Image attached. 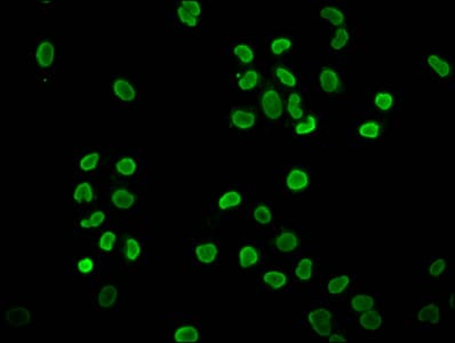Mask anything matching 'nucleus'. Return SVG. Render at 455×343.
Returning a JSON list of instances; mask_svg holds the SVG:
<instances>
[{"label":"nucleus","instance_id":"nucleus-1","mask_svg":"<svg viewBox=\"0 0 455 343\" xmlns=\"http://www.w3.org/2000/svg\"><path fill=\"white\" fill-rule=\"evenodd\" d=\"M129 300L126 275L117 268H109L90 281V304L95 311L118 312L127 307Z\"/></svg>","mask_w":455,"mask_h":343},{"label":"nucleus","instance_id":"nucleus-2","mask_svg":"<svg viewBox=\"0 0 455 343\" xmlns=\"http://www.w3.org/2000/svg\"><path fill=\"white\" fill-rule=\"evenodd\" d=\"M2 322L4 329H37V300L15 295L2 300Z\"/></svg>","mask_w":455,"mask_h":343},{"label":"nucleus","instance_id":"nucleus-3","mask_svg":"<svg viewBox=\"0 0 455 343\" xmlns=\"http://www.w3.org/2000/svg\"><path fill=\"white\" fill-rule=\"evenodd\" d=\"M119 259L115 263V268L126 276L143 274L146 269V254L144 253L143 239L134 234L125 235L121 241Z\"/></svg>","mask_w":455,"mask_h":343},{"label":"nucleus","instance_id":"nucleus-4","mask_svg":"<svg viewBox=\"0 0 455 343\" xmlns=\"http://www.w3.org/2000/svg\"><path fill=\"white\" fill-rule=\"evenodd\" d=\"M195 317L183 311H169L164 317V335L166 343L197 342L200 336L199 326Z\"/></svg>","mask_w":455,"mask_h":343},{"label":"nucleus","instance_id":"nucleus-5","mask_svg":"<svg viewBox=\"0 0 455 343\" xmlns=\"http://www.w3.org/2000/svg\"><path fill=\"white\" fill-rule=\"evenodd\" d=\"M109 198L111 205L120 212L133 209L136 203H138V196L126 186H115L110 191Z\"/></svg>","mask_w":455,"mask_h":343},{"label":"nucleus","instance_id":"nucleus-6","mask_svg":"<svg viewBox=\"0 0 455 343\" xmlns=\"http://www.w3.org/2000/svg\"><path fill=\"white\" fill-rule=\"evenodd\" d=\"M132 153H125L119 156L113 161V172L116 175L120 178H133L140 170V159L135 156L130 155Z\"/></svg>","mask_w":455,"mask_h":343},{"label":"nucleus","instance_id":"nucleus-7","mask_svg":"<svg viewBox=\"0 0 455 343\" xmlns=\"http://www.w3.org/2000/svg\"><path fill=\"white\" fill-rule=\"evenodd\" d=\"M102 270L98 257L82 256L74 263V275L83 280L92 281Z\"/></svg>","mask_w":455,"mask_h":343},{"label":"nucleus","instance_id":"nucleus-8","mask_svg":"<svg viewBox=\"0 0 455 343\" xmlns=\"http://www.w3.org/2000/svg\"><path fill=\"white\" fill-rule=\"evenodd\" d=\"M262 109L267 117L278 119L282 115V103L279 94L275 89H269L262 97Z\"/></svg>","mask_w":455,"mask_h":343},{"label":"nucleus","instance_id":"nucleus-9","mask_svg":"<svg viewBox=\"0 0 455 343\" xmlns=\"http://www.w3.org/2000/svg\"><path fill=\"white\" fill-rule=\"evenodd\" d=\"M309 321L318 334L321 336H330L332 332L331 318L332 315L326 309H317L309 314Z\"/></svg>","mask_w":455,"mask_h":343},{"label":"nucleus","instance_id":"nucleus-10","mask_svg":"<svg viewBox=\"0 0 455 343\" xmlns=\"http://www.w3.org/2000/svg\"><path fill=\"white\" fill-rule=\"evenodd\" d=\"M115 97L124 103H132L138 98L136 88L127 79L117 78L112 84Z\"/></svg>","mask_w":455,"mask_h":343},{"label":"nucleus","instance_id":"nucleus-11","mask_svg":"<svg viewBox=\"0 0 455 343\" xmlns=\"http://www.w3.org/2000/svg\"><path fill=\"white\" fill-rule=\"evenodd\" d=\"M102 160V154L99 150L85 151L77 159L78 169L84 174L94 173Z\"/></svg>","mask_w":455,"mask_h":343},{"label":"nucleus","instance_id":"nucleus-12","mask_svg":"<svg viewBox=\"0 0 455 343\" xmlns=\"http://www.w3.org/2000/svg\"><path fill=\"white\" fill-rule=\"evenodd\" d=\"M107 218H108L107 212H105L104 209H102V208L95 209L92 212V213H89L87 216H85V218L79 220L78 228L83 231L99 229L100 226H102L104 224V222H105V220H107Z\"/></svg>","mask_w":455,"mask_h":343},{"label":"nucleus","instance_id":"nucleus-13","mask_svg":"<svg viewBox=\"0 0 455 343\" xmlns=\"http://www.w3.org/2000/svg\"><path fill=\"white\" fill-rule=\"evenodd\" d=\"M73 199L78 205L90 204L95 199V190L89 180H82L75 185Z\"/></svg>","mask_w":455,"mask_h":343},{"label":"nucleus","instance_id":"nucleus-14","mask_svg":"<svg viewBox=\"0 0 455 343\" xmlns=\"http://www.w3.org/2000/svg\"><path fill=\"white\" fill-rule=\"evenodd\" d=\"M195 256L201 264L210 265L217 257V246L213 243H201L195 247Z\"/></svg>","mask_w":455,"mask_h":343},{"label":"nucleus","instance_id":"nucleus-15","mask_svg":"<svg viewBox=\"0 0 455 343\" xmlns=\"http://www.w3.org/2000/svg\"><path fill=\"white\" fill-rule=\"evenodd\" d=\"M231 120L236 127L240 129H249L255 124V116L244 110H236L231 115Z\"/></svg>","mask_w":455,"mask_h":343},{"label":"nucleus","instance_id":"nucleus-16","mask_svg":"<svg viewBox=\"0 0 455 343\" xmlns=\"http://www.w3.org/2000/svg\"><path fill=\"white\" fill-rule=\"evenodd\" d=\"M36 56L42 67H49L54 60V46L50 42H43L39 45Z\"/></svg>","mask_w":455,"mask_h":343},{"label":"nucleus","instance_id":"nucleus-17","mask_svg":"<svg viewBox=\"0 0 455 343\" xmlns=\"http://www.w3.org/2000/svg\"><path fill=\"white\" fill-rule=\"evenodd\" d=\"M382 324V317L375 310H366L361 317V325L368 331H376Z\"/></svg>","mask_w":455,"mask_h":343},{"label":"nucleus","instance_id":"nucleus-18","mask_svg":"<svg viewBox=\"0 0 455 343\" xmlns=\"http://www.w3.org/2000/svg\"><path fill=\"white\" fill-rule=\"evenodd\" d=\"M288 188L295 191L305 189L308 185V176L303 170L294 169L292 170L287 178Z\"/></svg>","mask_w":455,"mask_h":343},{"label":"nucleus","instance_id":"nucleus-19","mask_svg":"<svg viewBox=\"0 0 455 343\" xmlns=\"http://www.w3.org/2000/svg\"><path fill=\"white\" fill-rule=\"evenodd\" d=\"M319 79L321 87L326 93H333L337 89L338 77L334 71H332V70L330 69L323 70Z\"/></svg>","mask_w":455,"mask_h":343},{"label":"nucleus","instance_id":"nucleus-20","mask_svg":"<svg viewBox=\"0 0 455 343\" xmlns=\"http://www.w3.org/2000/svg\"><path fill=\"white\" fill-rule=\"evenodd\" d=\"M259 261V253L251 245L244 246L239 252V263L242 268H251Z\"/></svg>","mask_w":455,"mask_h":343},{"label":"nucleus","instance_id":"nucleus-21","mask_svg":"<svg viewBox=\"0 0 455 343\" xmlns=\"http://www.w3.org/2000/svg\"><path fill=\"white\" fill-rule=\"evenodd\" d=\"M240 203H241V195L236 190L226 191L225 194L221 196L219 201H217L219 207L223 211L232 207H237V206L240 205Z\"/></svg>","mask_w":455,"mask_h":343},{"label":"nucleus","instance_id":"nucleus-22","mask_svg":"<svg viewBox=\"0 0 455 343\" xmlns=\"http://www.w3.org/2000/svg\"><path fill=\"white\" fill-rule=\"evenodd\" d=\"M418 318L421 321H430L436 324L441 319V311H439V308L437 306L429 304L420 310Z\"/></svg>","mask_w":455,"mask_h":343},{"label":"nucleus","instance_id":"nucleus-23","mask_svg":"<svg viewBox=\"0 0 455 343\" xmlns=\"http://www.w3.org/2000/svg\"><path fill=\"white\" fill-rule=\"evenodd\" d=\"M276 245L278 249L282 252H290L294 250L297 246V238L294 234L284 233L280 236H278V238L276 240Z\"/></svg>","mask_w":455,"mask_h":343},{"label":"nucleus","instance_id":"nucleus-24","mask_svg":"<svg viewBox=\"0 0 455 343\" xmlns=\"http://www.w3.org/2000/svg\"><path fill=\"white\" fill-rule=\"evenodd\" d=\"M257 82H259V73L255 70H249L242 73L238 85L242 90H252L257 85Z\"/></svg>","mask_w":455,"mask_h":343},{"label":"nucleus","instance_id":"nucleus-25","mask_svg":"<svg viewBox=\"0 0 455 343\" xmlns=\"http://www.w3.org/2000/svg\"><path fill=\"white\" fill-rule=\"evenodd\" d=\"M428 63L434 71L437 72V74L441 75V77H446V75H448L449 71H451L449 64L447 62H445L441 58H438L437 55H430V56L428 58Z\"/></svg>","mask_w":455,"mask_h":343},{"label":"nucleus","instance_id":"nucleus-26","mask_svg":"<svg viewBox=\"0 0 455 343\" xmlns=\"http://www.w3.org/2000/svg\"><path fill=\"white\" fill-rule=\"evenodd\" d=\"M263 281L272 289H280L285 285L286 276L279 271H269L264 274Z\"/></svg>","mask_w":455,"mask_h":343},{"label":"nucleus","instance_id":"nucleus-27","mask_svg":"<svg viewBox=\"0 0 455 343\" xmlns=\"http://www.w3.org/2000/svg\"><path fill=\"white\" fill-rule=\"evenodd\" d=\"M351 306L356 311H366L370 310L374 306V300L368 295H357L352 299Z\"/></svg>","mask_w":455,"mask_h":343},{"label":"nucleus","instance_id":"nucleus-28","mask_svg":"<svg viewBox=\"0 0 455 343\" xmlns=\"http://www.w3.org/2000/svg\"><path fill=\"white\" fill-rule=\"evenodd\" d=\"M350 282V279L347 276H338L336 278H333L330 282H328V292L331 294H340L343 292V290L349 285Z\"/></svg>","mask_w":455,"mask_h":343},{"label":"nucleus","instance_id":"nucleus-29","mask_svg":"<svg viewBox=\"0 0 455 343\" xmlns=\"http://www.w3.org/2000/svg\"><path fill=\"white\" fill-rule=\"evenodd\" d=\"M320 16L323 18L327 20V21L331 22L333 25H340L343 22V20H345L343 14L340 11H337L336 8L333 7L323 8L320 12Z\"/></svg>","mask_w":455,"mask_h":343},{"label":"nucleus","instance_id":"nucleus-30","mask_svg":"<svg viewBox=\"0 0 455 343\" xmlns=\"http://www.w3.org/2000/svg\"><path fill=\"white\" fill-rule=\"evenodd\" d=\"M301 102V98L297 93L291 94L290 99H288V112L294 119H300L303 116L302 109L299 108V103Z\"/></svg>","mask_w":455,"mask_h":343},{"label":"nucleus","instance_id":"nucleus-31","mask_svg":"<svg viewBox=\"0 0 455 343\" xmlns=\"http://www.w3.org/2000/svg\"><path fill=\"white\" fill-rule=\"evenodd\" d=\"M312 261L310 259H303L295 270L296 276L302 280H308L312 275Z\"/></svg>","mask_w":455,"mask_h":343},{"label":"nucleus","instance_id":"nucleus-32","mask_svg":"<svg viewBox=\"0 0 455 343\" xmlns=\"http://www.w3.org/2000/svg\"><path fill=\"white\" fill-rule=\"evenodd\" d=\"M235 55L237 58L240 59V61L242 63H250L253 58H254V54H253V50L247 46V45L240 44L238 46L235 47Z\"/></svg>","mask_w":455,"mask_h":343},{"label":"nucleus","instance_id":"nucleus-33","mask_svg":"<svg viewBox=\"0 0 455 343\" xmlns=\"http://www.w3.org/2000/svg\"><path fill=\"white\" fill-rule=\"evenodd\" d=\"M349 38H350V34L347 30L345 28H340L335 33V37L332 39V47L335 49H341L347 44Z\"/></svg>","mask_w":455,"mask_h":343},{"label":"nucleus","instance_id":"nucleus-34","mask_svg":"<svg viewBox=\"0 0 455 343\" xmlns=\"http://www.w3.org/2000/svg\"><path fill=\"white\" fill-rule=\"evenodd\" d=\"M315 128H316V119L313 118L312 116H309V117H308L307 119L302 120L300 124L296 125L295 132H296V134L303 135V134L311 133Z\"/></svg>","mask_w":455,"mask_h":343},{"label":"nucleus","instance_id":"nucleus-35","mask_svg":"<svg viewBox=\"0 0 455 343\" xmlns=\"http://www.w3.org/2000/svg\"><path fill=\"white\" fill-rule=\"evenodd\" d=\"M359 133L361 135L365 136V138H370V139H375L376 136L380 133V126H378L376 123H366L361 126L359 128Z\"/></svg>","mask_w":455,"mask_h":343},{"label":"nucleus","instance_id":"nucleus-36","mask_svg":"<svg viewBox=\"0 0 455 343\" xmlns=\"http://www.w3.org/2000/svg\"><path fill=\"white\" fill-rule=\"evenodd\" d=\"M276 73H277L278 79H279L284 85L290 86V87L295 86V84H296L295 77L290 71H288V70H286L284 68H277Z\"/></svg>","mask_w":455,"mask_h":343},{"label":"nucleus","instance_id":"nucleus-37","mask_svg":"<svg viewBox=\"0 0 455 343\" xmlns=\"http://www.w3.org/2000/svg\"><path fill=\"white\" fill-rule=\"evenodd\" d=\"M393 100L390 94L388 93H380L376 95L375 98V104L378 109H381L383 111L389 110L392 107Z\"/></svg>","mask_w":455,"mask_h":343},{"label":"nucleus","instance_id":"nucleus-38","mask_svg":"<svg viewBox=\"0 0 455 343\" xmlns=\"http://www.w3.org/2000/svg\"><path fill=\"white\" fill-rule=\"evenodd\" d=\"M254 218L262 224H267L271 221V212L267 206H259L254 211Z\"/></svg>","mask_w":455,"mask_h":343},{"label":"nucleus","instance_id":"nucleus-39","mask_svg":"<svg viewBox=\"0 0 455 343\" xmlns=\"http://www.w3.org/2000/svg\"><path fill=\"white\" fill-rule=\"evenodd\" d=\"M291 40H288L286 38H278L276 40H274L271 44V50L274 54H281L282 52H285L288 48L291 47Z\"/></svg>","mask_w":455,"mask_h":343},{"label":"nucleus","instance_id":"nucleus-40","mask_svg":"<svg viewBox=\"0 0 455 343\" xmlns=\"http://www.w3.org/2000/svg\"><path fill=\"white\" fill-rule=\"evenodd\" d=\"M178 14H179V16H180V20L183 23H186L188 25H190V27H195V25L197 24L196 16H194V15L190 14L183 7H179Z\"/></svg>","mask_w":455,"mask_h":343},{"label":"nucleus","instance_id":"nucleus-41","mask_svg":"<svg viewBox=\"0 0 455 343\" xmlns=\"http://www.w3.org/2000/svg\"><path fill=\"white\" fill-rule=\"evenodd\" d=\"M181 7L186 9V11L194 15V16H198V15H200L201 13L200 5L197 2H192V0H184V2H182Z\"/></svg>","mask_w":455,"mask_h":343},{"label":"nucleus","instance_id":"nucleus-42","mask_svg":"<svg viewBox=\"0 0 455 343\" xmlns=\"http://www.w3.org/2000/svg\"><path fill=\"white\" fill-rule=\"evenodd\" d=\"M445 268H446V262H445V260L443 259L436 260L430 266V275L433 277H438L444 271Z\"/></svg>","mask_w":455,"mask_h":343},{"label":"nucleus","instance_id":"nucleus-43","mask_svg":"<svg viewBox=\"0 0 455 343\" xmlns=\"http://www.w3.org/2000/svg\"><path fill=\"white\" fill-rule=\"evenodd\" d=\"M330 341L331 342H346V339H345V337H342L341 335L335 334V335H332L330 337Z\"/></svg>","mask_w":455,"mask_h":343},{"label":"nucleus","instance_id":"nucleus-44","mask_svg":"<svg viewBox=\"0 0 455 343\" xmlns=\"http://www.w3.org/2000/svg\"><path fill=\"white\" fill-rule=\"evenodd\" d=\"M453 301H454V295L452 294V295H451V299H449V304H451V308L454 307V306H453Z\"/></svg>","mask_w":455,"mask_h":343}]
</instances>
